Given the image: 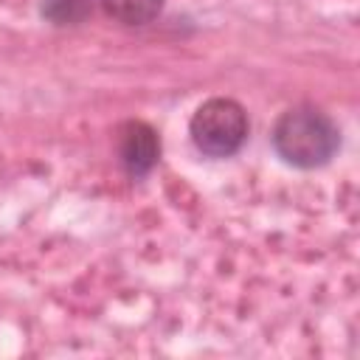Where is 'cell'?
Instances as JSON below:
<instances>
[{"instance_id":"cell-4","label":"cell","mask_w":360,"mask_h":360,"mask_svg":"<svg viewBox=\"0 0 360 360\" xmlns=\"http://www.w3.org/2000/svg\"><path fill=\"white\" fill-rule=\"evenodd\" d=\"M98 3L107 17L124 25H146L163 11L166 0H98Z\"/></svg>"},{"instance_id":"cell-3","label":"cell","mask_w":360,"mask_h":360,"mask_svg":"<svg viewBox=\"0 0 360 360\" xmlns=\"http://www.w3.org/2000/svg\"><path fill=\"white\" fill-rule=\"evenodd\" d=\"M115 155L129 177H146L160 160V135L152 124L129 118L115 132Z\"/></svg>"},{"instance_id":"cell-1","label":"cell","mask_w":360,"mask_h":360,"mask_svg":"<svg viewBox=\"0 0 360 360\" xmlns=\"http://www.w3.org/2000/svg\"><path fill=\"white\" fill-rule=\"evenodd\" d=\"M273 152L292 169H321L340 149V127L315 104L287 107L270 132Z\"/></svg>"},{"instance_id":"cell-5","label":"cell","mask_w":360,"mask_h":360,"mask_svg":"<svg viewBox=\"0 0 360 360\" xmlns=\"http://www.w3.org/2000/svg\"><path fill=\"white\" fill-rule=\"evenodd\" d=\"M39 14L51 25H79L93 14V0H39Z\"/></svg>"},{"instance_id":"cell-2","label":"cell","mask_w":360,"mask_h":360,"mask_svg":"<svg viewBox=\"0 0 360 360\" xmlns=\"http://www.w3.org/2000/svg\"><path fill=\"white\" fill-rule=\"evenodd\" d=\"M188 135L200 155L217 158V160L233 158L250 135L248 110L228 96L205 98L188 121Z\"/></svg>"}]
</instances>
